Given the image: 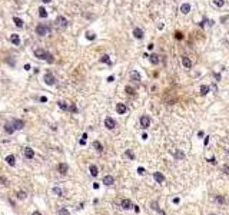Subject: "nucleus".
I'll list each match as a JSON object with an SVG mask.
<instances>
[{
	"label": "nucleus",
	"mask_w": 229,
	"mask_h": 215,
	"mask_svg": "<svg viewBox=\"0 0 229 215\" xmlns=\"http://www.w3.org/2000/svg\"><path fill=\"white\" fill-rule=\"evenodd\" d=\"M35 56L37 57V59H43V60H46L47 63H53V62H54L53 55L49 53V52H46L44 49H36V50H35Z\"/></svg>",
	"instance_id": "f257e3e1"
},
{
	"label": "nucleus",
	"mask_w": 229,
	"mask_h": 215,
	"mask_svg": "<svg viewBox=\"0 0 229 215\" xmlns=\"http://www.w3.org/2000/svg\"><path fill=\"white\" fill-rule=\"evenodd\" d=\"M54 26H56L57 30H65L68 27V20H66L65 16H57L56 20H54Z\"/></svg>",
	"instance_id": "f03ea898"
},
{
	"label": "nucleus",
	"mask_w": 229,
	"mask_h": 215,
	"mask_svg": "<svg viewBox=\"0 0 229 215\" xmlns=\"http://www.w3.org/2000/svg\"><path fill=\"white\" fill-rule=\"evenodd\" d=\"M47 32H49V26H47V24L40 23V24H37V26H36V35H37V36H46V35H47Z\"/></svg>",
	"instance_id": "7ed1b4c3"
},
{
	"label": "nucleus",
	"mask_w": 229,
	"mask_h": 215,
	"mask_svg": "<svg viewBox=\"0 0 229 215\" xmlns=\"http://www.w3.org/2000/svg\"><path fill=\"white\" fill-rule=\"evenodd\" d=\"M43 80H44V83L46 85H49V86H53V85H56V78H54L52 73H46L44 75V78H43Z\"/></svg>",
	"instance_id": "20e7f679"
},
{
	"label": "nucleus",
	"mask_w": 229,
	"mask_h": 215,
	"mask_svg": "<svg viewBox=\"0 0 229 215\" xmlns=\"http://www.w3.org/2000/svg\"><path fill=\"white\" fill-rule=\"evenodd\" d=\"M149 125H150V118H149V116H146V115L140 116V126H142L143 129H148Z\"/></svg>",
	"instance_id": "39448f33"
},
{
	"label": "nucleus",
	"mask_w": 229,
	"mask_h": 215,
	"mask_svg": "<svg viewBox=\"0 0 229 215\" xmlns=\"http://www.w3.org/2000/svg\"><path fill=\"white\" fill-rule=\"evenodd\" d=\"M12 123H13L14 131H20V129L24 128V121H22V119H13Z\"/></svg>",
	"instance_id": "423d86ee"
},
{
	"label": "nucleus",
	"mask_w": 229,
	"mask_h": 215,
	"mask_svg": "<svg viewBox=\"0 0 229 215\" xmlns=\"http://www.w3.org/2000/svg\"><path fill=\"white\" fill-rule=\"evenodd\" d=\"M105 126L108 129H115L116 128V121L113 118H110V116H108V118L105 119Z\"/></svg>",
	"instance_id": "0eeeda50"
},
{
	"label": "nucleus",
	"mask_w": 229,
	"mask_h": 215,
	"mask_svg": "<svg viewBox=\"0 0 229 215\" xmlns=\"http://www.w3.org/2000/svg\"><path fill=\"white\" fill-rule=\"evenodd\" d=\"M105 185H108V186H110V185H113L115 184V178L112 176V175H106V176H103V181H102Z\"/></svg>",
	"instance_id": "6e6552de"
},
{
	"label": "nucleus",
	"mask_w": 229,
	"mask_h": 215,
	"mask_svg": "<svg viewBox=\"0 0 229 215\" xmlns=\"http://www.w3.org/2000/svg\"><path fill=\"white\" fill-rule=\"evenodd\" d=\"M68 171H69V166L66 164H63V162H62V164L57 165V172H59V174L66 175V174H68Z\"/></svg>",
	"instance_id": "1a4fd4ad"
},
{
	"label": "nucleus",
	"mask_w": 229,
	"mask_h": 215,
	"mask_svg": "<svg viewBox=\"0 0 229 215\" xmlns=\"http://www.w3.org/2000/svg\"><path fill=\"white\" fill-rule=\"evenodd\" d=\"M116 112L119 113V115H123V113H126L127 112V108L125 103H118L116 105Z\"/></svg>",
	"instance_id": "9d476101"
},
{
	"label": "nucleus",
	"mask_w": 229,
	"mask_h": 215,
	"mask_svg": "<svg viewBox=\"0 0 229 215\" xmlns=\"http://www.w3.org/2000/svg\"><path fill=\"white\" fill-rule=\"evenodd\" d=\"M120 207L123 208V209H130L133 205H132V201H130V199H123V201L120 202Z\"/></svg>",
	"instance_id": "9b49d317"
},
{
	"label": "nucleus",
	"mask_w": 229,
	"mask_h": 215,
	"mask_svg": "<svg viewBox=\"0 0 229 215\" xmlns=\"http://www.w3.org/2000/svg\"><path fill=\"white\" fill-rule=\"evenodd\" d=\"M24 156H26L27 159H33L35 158V150L32 148H24Z\"/></svg>",
	"instance_id": "f8f14e48"
},
{
	"label": "nucleus",
	"mask_w": 229,
	"mask_h": 215,
	"mask_svg": "<svg viewBox=\"0 0 229 215\" xmlns=\"http://www.w3.org/2000/svg\"><path fill=\"white\" fill-rule=\"evenodd\" d=\"M133 36H135L136 39H143V30L140 29V27H135V29H133Z\"/></svg>",
	"instance_id": "ddd939ff"
},
{
	"label": "nucleus",
	"mask_w": 229,
	"mask_h": 215,
	"mask_svg": "<svg viewBox=\"0 0 229 215\" xmlns=\"http://www.w3.org/2000/svg\"><path fill=\"white\" fill-rule=\"evenodd\" d=\"M153 178H155V181H156L158 184H162V182L165 181L163 174H160V172H155V174H153Z\"/></svg>",
	"instance_id": "4468645a"
},
{
	"label": "nucleus",
	"mask_w": 229,
	"mask_h": 215,
	"mask_svg": "<svg viewBox=\"0 0 229 215\" xmlns=\"http://www.w3.org/2000/svg\"><path fill=\"white\" fill-rule=\"evenodd\" d=\"M182 64L186 67V69H191V67H192V62H191V59H189V57H186V56H183V57H182Z\"/></svg>",
	"instance_id": "2eb2a0df"
},
{
	"label": "nucleus",
	"mask_w": 229,
	"mask_h": 215,
	"mask_svg": "<svg viewBox=\"0 0 229 215\" xmlns=\"http://www.w3.org/2000/svg\"><path fill=\"white\" fill-rule=\"evenodd\" d=\"M181 12L183 14H188L189 12H191V4H189V3H183L181 6Z\"/></svg>",
	"instance_id": "dca6fc26"
},
{
	"label": "nucleus",
	"mask_w": 229,
	"mask_h": 215,
	"mask_svg": "<svg viewBox=\"0 0 229 215\" xmlns=\"http://www.w3.org/2000/svg\"><path fill=\"white\" fill-rule=\"evenodd\" d=\"M6 162H7L10 166H14V165H16V158H14L13 155H9V156H6Z\"/></svg>",
	"instance_id": "f3484780"
},
{
	"label": "nucleus",
	"mask_w": 229,
	"mask_h": 215,
	"mask_svg": "<svg viewBox=\"0 0 229 215\" xmlns=\"http://www.w3.org/2000/svg\"><path fill=\"white\" fill-rule=\"evenodd\" d=\"M4 131L6 132H7V133H13V132H14V128H13V123H12V122H7V123H6L4 125Z\"/></svg>",
	"instance_id": "a211bd4d"
},
{
	"label": "nucleus",
	"mask_w": 229,
	"mask_h": 215,
	"mask_svg": "<svg viewBox=\"0 0 229 215\" xmlns=\"http://www.w3.org/2000/svg\"><path fill=\"white\" fill-rule=\"evenodd\" d=\"M10 42L13 43V45L19 46V45H20V37H19V35H12V36H10Z\"/></svg>",
	"instance_id": "6ab92c4d"
},
{
	"label": "nucleus",
	"mask_w": 229,
	"mask_h": 215,
	"mask_svg": "<svg viewBox=\"0 0 229 215\" xmlns=\"http://www.w3.org/2000/svg\"><path fill=\"white\" fill-rule=\"evenodd\" d=\"M93 148L96 149L99 153H102V152H103V145H102L100 142H97V141H94V142H93Z\"/></svg>",
	"instance_id": "aec40b11"
},
{
	"label": "nucleus",
	"mask_w": 229,
	"mask_h": 215,
	"mask_svg": "<svg viewBox=\"0 0 229 215\" xmlns=\"http://www.w3.org/2000/svg\"><path fill=\"white\" fill-rule=\"evenodd\" d=\"M89 171H90V175H92V176H97V174H99V169H97L96 165H90V166H89Z\"/></svg>",
	"instance_id": "412c9836"
},
{
	"label": "nucleus",
	"mask_w": 229,
	"mask_h": 215,
	"mask_svg": "<svg viewBox=\"0 0 229 215\" xmlns=\"http://www.w3.org/2000/svg\"><path fill=\"white\" fill-rule=\"evenodd\" d=\"M149 60H150V63L158 64L159 63V56H158V55H150V56H149Z\"/></svg>",
	"instance_id": "4be33fe9"
},
{
	"label": "nucleus",
	"mask_w": 229,
	"mask_h": 215,
	"mask_svg": "<svg viewBox=\"0 0 229 215\" xmlns=\"http://www.w3.org/2000/svg\"><path fill=\"white\" fill-rule=\"evenodd\" d=\"M130 78H132L135 82H140V75L136 72V70H133V72L130 73Z\"/></svg>",
	"instance_id": "5701e85b"
},
{
	"label": "nucleus",
	"mask_w": 229,
	"mask_h": 215,
	"mask_svg": "<svg viewBox=\"0 0 229 215\" xmlns=\"http://www.w3.org/2000/svg\"><path fill=\"white\" fill-rule=\"evenodd\" d=\"M39 16H40L42 19H46V17H47V10H46L44 7H40L39 9Z\"/></svg>",
	"instance_id": "b1692460"
},
{
	"label": "nucleus",
	"mask_w": 229,
	"mask_h": 215,
	"mask_svg": "<svg viewBox=\"0 0 229 215\" xmlns=\"http://www.w3.org/2000/svg\"><path fill=\"white\" fill-rule=\"evenodd\" d=\"M100 62H102V63H108V64H112V62H110V57H109L108 55H103V56L100 57Z\"/></svg>",
	"instance_id": "393cba45"
},
{
	"label": "nucleus",
	"mask_w": 229,
	"mask_h": 215,
	"mask_svg": "<svg viewBox=\"0 0 229 215\" xmlns=\"http://www.w3.org/2000/svg\"><path fill=\"white\" fill-rule=\"evenodd\" d=\"M13 22H14V24H16L17 27H20V29L23 27V20L22 19H19V17H13Z\"/></svg>",
	"instance_id": "a878e982"
},
{
	"label": "nucleus",
	"mask_w": 229,
	"mask_h": 215,
	"mask_svg": "<svg viewBox=\"0 0 229 215\" xmlns=\"http://www.w3.org/2000/svg\"><path fill=\"white\" fill-rule=\"evenodd\" d=\"M52 191H53V194H56L57 196H63V191L59 188V186H53V189H52Z\"/></svg>",
	"instance_id": "bb28decb"
},
{
	"label": "nucleus",
	"mask_w": 229,
	"mask_h": 215,
	"mask_svg": "<svg viewBox=\"0 0 229 215\" xmlns=\"http://www.w3.org/2000/svg\"><path fill=\"white\" fill-rule=\"evenodd\" d=\"M200 93H202V95H208V93H209V86H208V85H202V86H200Z\"/></svg>",
	"instance_id": "cd10ccee"
},
{
	"label": "nucleus",
	"mask_w": 229,
	"mask_h": 215,
	"mask_svg": "<svg viewBox=\"0 0 229 215\" xmlns=\"http://www.w3.org/2000/svg\"><path fill=\"white\" fill-rule=\"evenodd\" d=\"M125 155L127 156V158L130 159V161H135V153L132 152V150H129V149H126V152H125Z\"/></svg>",
	"instance_id": "c85d7f7f"
},
{
	"label": "nucleus",
	"mask_w": 229,
	"mask_h": 215,
	"mask_svg": "<svg viewBox=\"0 0 229 215\" xmlns=\"http://www.w3.org/2000/svg\"><path fill=\"white\" fill-rule=\"evenodd\" d=\"M57 214H59V215H70L69 209H66V208H59V211H57Z\"/></svg>",
	"instance_id": "c756f323"
},
{
	"label": "nucleus",
	"mask_w": 229,
	"mask_h": 215,
	"mask_svg": "<svg viewBox=\"0 0 229 215\" xmlns=\"http://www.w3.org/2000/svg\"><path fill=\"white\" fill-rule=\"evenodd\" d=\"M17 198H19V199H26L27 198V194L24 192V191H19V192H17Z\"/></svg>",
	"instance_id": "7c9ffc66"
},
{
	"label": "nucleus",
	"mask_w": 229,
	"mask_h": 215,
	"mask_svg": "<svg viewBox=\"0 0 229 215\" xmlns=\"http://www.w3.org/2000/svg\"><path fill=\"white\" fill-rule=\"evenodd\" d=\"M213 4H215L216 7H222V6L225 4V0H213Z\"/></svg>",
	"instance_id": "2f4dec72"
},
{
	"label": "nucleus",
	"mask_w": 229,
	"mask_h": 215,
	"mask_svg": "<svg viewBox=\"0 0 229 215\" xmlns=\"http://www.w3.org/2000/svg\"><path fill=\"white\" fill-rule=\"evenodd\" d=\"M125 90H126L127 95H135V89H133L132 86H126V88H125Z\"/></svg>",
	"instance_id": "473e14b6"
},
{
	"label": "nucleus",
	"mask_w": 229,
	"mask_h": 215,
	"mask_svg": "<svg viewBox=\"0 0 229 215\" xmlns=\"http://www.w3.org/2000/svg\"><path fill=\"white\" fill-rule=\"evenodd\" d=\"M0 185H9V181H7V178L6 176H0Z\"/></svg>",
	"instance_id": "72a5a7b5"
},
{
	"label": "nucleus",
	"mask_w": 229,
	"mask_h": 215,
	"mask_svg": "<svg viewBox=\"0 0 229 215\" xmlns=\"http://www.w3.org/2000/svg\"><path fill=\"white\" fill-rule=\"evenodd\" d=\"M175 156H176V159H183L185 158V153H183L182 150H178V152L175 153Z\"/></svg>",
	"instance_id": "f704fd0d"
},
{
	"label": "nucleus",
	"mask_w": 229,
	"mask_h": 215,
	"mask_svg": "<svg viewBox=\"0 0 229 215\" xmlns=\"http://www.w3.org/2000/svg\"><path fill=\"white\" fill-rule=\"evenodd\" d=\"M150 208H152V209H155V211H159V204H158L156 201H153L150 204Z\"/></svg>",
	"instance_id": "c9c22d12"
},
{
	"label": "nucleus",
	"mask_w": 229,
	"mask_h": 215,
	"mask_svg": "<svg viewBox=\"0 0 229 215\" xmlns=\"http://www.w3.org/2000/svg\"><path fill=\"white\" fill-rule=\"evenodd\" d=\"M69 110L72 113H76V112H77V106H76V105H70L69 106Z\"/></svg>",
	"instance_id": "e433bc0d"
},
{
	"label": "nucleus",
	"mask_w": 229,
	"mask_h": 215,
	"mask_svg": "<svg viewBox=\"0 0 229 215\" xmlns=\"http://www.w3.org/2000/svg\"><path fill=\"white\" fill-rule=\"evenodd\" d=\"M59 108H60V109H65V110H68V109H69V106L66 105L65 102H59Z\"/></svg>",
	"instance_id": "4c0bfd02"
},
{
	"label": "nucleus",
	"mask_w": 229,
	"mask_h": 215,
	"mask_svg": "<svg viewBox=\"0 0 229 215\" xmlns=\"http://www.w3.org/2000/svg\"><path fill=\"white\" fill-rule=\"evenodd\" d=\"M175 37L178 39V40H182V39H183V35H182L181 32H176V33H175Z\"/></svg>",
	"instance_id": "58836bf2"
},
{
	"label": "nucleus",
	"mask_w": 229,
	"mask_h": 215,
	"mask_svg": "<svg viewBox=\"0 0 229 215\" xmlns=\"http://www.w3.org/2000/svg\"><path fill=\"white\" fill-rule=\"evenodd\" d=\"M86 37L89 39V40H94V37H96V36H94L93 33H87V35H86Z\"/></svg>",
	"instance_id": "ea45409f"
},
{
	"label": "nucleus",
	"mask_w": 229,
	"mask_h": 215,
	"mask_svg": "<svg viewBox=\"0 0 229 215\" xmlns=\"http://www.w3.org/2000/svg\"><path fill=\"white\" fill-rule=\"evenodd\" d=\"M145 169H143V168L142 166H139V168H137V174H139V175H143V174H145Z\"/></svg>",
	"instance_id": "a19ab883"
},
{
	"label": "nucleus",
	"mask_w": 229,
	"mask_h": 215,
	"mask_svg": "<svg viewBox=\"0 0 229 215\" xmlns=\"http://www.w3.org/2000/svg\"><path fill=\"white\" fill-rule=\"evenodd\" d=\"M215 201H218V202H221V204H224V202H225V199L222 198V196H216V198H215Z\"/></svg>",
	"instance_id": "79ce46f5"
},
{
	"label": "nucleus",
	"mask_w": 229,
	"mask_h": 215,
	"mask_svg": "<svg viewBox=\"0 0 229 215\" xmlns=\"http://www.w3.org/2000/svg\"><path fill=\"white\" fill-rule=\"evenodd\" d=\"M224 172L226 175H229V165H224Z\"/></svg>",
	"instance_id": "37998d69"
},
{
	"label": "nucleus",
	"mask_w": 229,
	"mask_h": 215,
	"mask_svg": "<svg viewBox=\"0 0 229 215\" xmlns=\"http://www.w3.org/2000/svg\"><path fill=\"white\" fill-rule=\"evenodd\" d=\"M213 76H215L216 80H221V75H219V73H213Z\"/></svg>",
	"instance_id": "c03bdc74"
},
{
	"label": "nucleus",
	"mask_w": 229,
	"mask_h": 215,
	"mask_svg": "<svg viewBox=\"0 0 229 215\" xmlns=\"http://www.w3.org/2000/svg\"><path fill=\"white\" fill-rule=\"evenodd\" d=\"M203 143H205V145H208V143H209V136H206L205 139H203Z\"/></svg>",
	"instance_id": "a18cd8bd"
},
{
	"label": "nucleus",
	"mask_w": 229,
	"mask_h": 215,
	"mask_svg": "<svg viewBox=\"0 0 229 215\" xmlns=\"http://www.w3.org/2000/svg\"><path fill=\"white\" fill-rule=\"evenodd\" d=\"M108 80H109V82H113V80H115V76H109Z\"/></svg>",
	"instance_id": "49530a36"
},
{
	"label": "nucleus",
	"mask_w": 229,
	"mask_h": 215,
	"mask_svg": "<svg viewBox=\"0 0 229 215\" xmlns=\"http://www.w3.org/2000/svg\"><path fill=\"white\" fill-rule=\"evenodd\" d=\"M40 102H47V98L42 96V98H40Z\"/></svg>",
	"instance_id": "de8ad7c7"
},
{
	"label": "nucleus",
	"mask_w": 229,
	"mask_h": 215,
	"mask_svg": "<svg viewBox=\"0 0 229 215\" xmlns=\"http://www.w3.org/2000/svg\"><path fill=\"white\" fill-rule=\"evenodd\" d=\"M209 162H210V164H216V161H215V158H213V156L209 159Z\"/></svg>",
	"instance_id": "09e8293b"
},
{
	"label": "nucleus",
	"mask_w": 229,
	"mask_h": 215,
	"mask_svg": "<svg viewBox=\"0 0 229 215\" xmlns=\"http://www.w3.org/2000/svg\"><path fill=\"white\" fill-rule=\"evenodd\" d=\"M158 212H159V215H166V212H165V211H162V209H159Z\"/></svg>",
	"instance_id": "8fccbe9b"
},
{
	"label": "nucleus",
	"mask_w": 229,
	"mask_h": 215,
	"mask_svg": "<svg viewBox=\"0 0 229 215\" xmlns=\"http://www.w3.org/2000/svg\"><path fill=\"white\" fill-rule=\"evenodd\" d=\"M99 188V184H93V189H97Z\"/></svg>",
	"instance_id": "3c124183"
},
{
	"label": "nucleus",
	"mask_w": 229,
	"mask_h": 215,
	"mask_svg": "<svg viewBox=\"0 0 229 215\" xmlns=\"http://www.w3.org/2000/svg\"><path fill=\"white\" fill-rule=\"evenodd\" d=\"M173 204H179V198H175V199H173Z\"/></svg>",
	"instance_id": "603ef678"
},
{
	"label": "nucleus",
	"mask_w": 229,
	"mask_h": 215,
	"mask_svg": "<svg viewBox=\"0 0 229 215\" xmlns=\"http://www.w3.org/2000/svg\"><path fill=\"white\" fill-rule=\"evenodd\" d=\"M32 215H42V212H39V211H35V212H33Z\"/></svg>",
	"instance_id": "864d4df0"
},
{
	"label": "nucleus",
	"mask_w": 229,
	"mask_h": 215,
	"mask_svg": "<svg viewBox=\"0 0 229 215\" xmlns=\"http://www.w3.org/2000/svg\"><path fill=\"white\" fill-rule=\"evenodd\" d=\"M133 207H135V211H136V212H139V211H140V209H139V207H137V205H133Z\"/></svg>",
	"instance_id": "5fc2aeb1"
},
{
	"label": "nucleus",
	"mask_w": 229,
	"mask_h": 215,
	"mask_svg": "<svg viewBox=\"0 0 229 215\" xmlns=\"http://www.w3.org/2000/svg\"><path fill=\"white\" fill-rule=\"evenodd\" d=\"M228 17H229V16H224V17H222V22H226Z\"/></svg>",
	"instance_id": "6e6d98bb"
},
{
	"label": "nucleus",
	"mask_w": 229,
	"mask_h": 215,
	"mask_svg": "<svg viewBox=\"0 0 229 215\" xmlns=\"http://www.w3.org/2000/svg\"><path fill=\"white\" fill-rule=\"evenodd\" d=\"M43 2H44V3H50L52 0H43Z\"/></svg>",
	"instance_id": "4d7b16f0"
},
{
	"label": "nucleus",
	"mask_w": 229,
	"mask_h": 215,
	"mask_svg": "<svg viewBox=\"0 0 229 215\" xmlns=\"http://www.w3.org/2000/svg\"><path fill=\"white\" fill-rule=\"evenodd\" d=\"M228 155H229V150H228Z\"/></svg>",
	"instance_id": "13d9d810"
}]
</instances>
